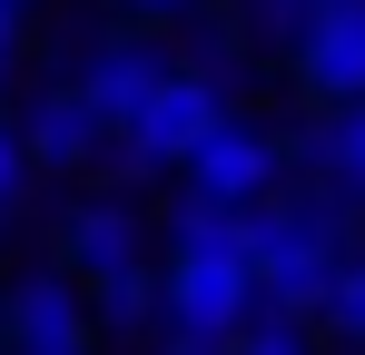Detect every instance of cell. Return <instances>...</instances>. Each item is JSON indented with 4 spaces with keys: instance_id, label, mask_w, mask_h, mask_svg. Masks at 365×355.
<instances>
[{
    "instance_id": "19",
    "label": "cell",
    "mask_w": 365,
    "mask_h": 355,
    "mask_svg": "<svg viewBox=\"0 0 365 355\" xmlns=\"http://www.w3.org/2000/svg\"><path fill=\"white\" fill-rule=\"evenodd\" d=\"M0 69H10V59H0Z\"/></svg>"
},
{
    "instance_id": "7",
    "label": "cell",
    "mask_w": 365,
    "mask_h": 355,
    "mask_svg": "<svg viewBox=\"0 0 365 355\" xmlns=\"http://www.w3.org/2000/svg\"><path fill=\"white\" fill-rule=\"evenodd\" d=\"M20 138H30V158H40V168H89V158H99V138H109V118L89 109V89L69 79V89H40V99H30Z\"/></svg>"
},
{
    "instance_id": "4",
    "label": "cell",
    "mask_w": 365,
    "mask_h": 355,
    "mask_svg": "<svg viewBox=\"0 0 365 355\" xmlns=\"http://www.w3.org/2000/svg\"><path fill=\"white\" fill-rule=\"evenodd\" d=\"M287 59H297V89L316 99V109L365 99V0H316L306 30L287 40Z\"/></svg>"
},
{
    "instance_id": "12",
    "label": "cell",
    "mask_w": 365,
    "mask_h": 355,
    "mask_svg": "<svg viewBox=\"0 0 365 355\" xmlns=\"http://www.w3.org/2000/svg\"><path fill=\"white\" fill-rule=\"evenodd\" d=\"M316 326L326 316H306V306H277V296H257L237 316V355H297V346H316Z\"/></svg>"
},
{
    "instance_id": "9",
    "label": "cell",
    "mask_w": 365,
    "mask_h": 355,
    "mask_svg": "<svg viewBox=\"0 0 365 355\" xmlns=\"http://www.w3.org/2000/svg\"><path fill=\"white\" fill-rule=\"evenodd\" d=\"M158 79H168V59L148 50V40H109V50H99L89 69H79V89H89V109L109 118V138H119L128 118L148 109V89H158Z\"/></svg>"
},
{
    "instance_id": "1",
    "label": "cell",
    "mask_w": 365,
    "mask_h": 355,
    "mask_svg": "<svg viewBox=\"0 0 365 355\" xmlns=\"http://www.w3.org/2000/svg\"><path fill=\"white\" fill-rule=\"evenodd\" d=\"M346 217L356 207H336V197H257V287L277 296V306H306V316H326V296L346 277Z\"/></svg>"
},
{
    "instance_id": "8",
    "label": "cell",
    "mask_w": 365,
    "mask_h": 355,
    "mask_svg": "<svg viewBox=\"0 0 365 355\" xmlns=\"http://www.w3.org/2000/svg\"><path fill=\"white\" fill-rule=\"evenodd\" d=\"M60 267L89 287V277H119V267H138V207H119V197H89V207H69L60 217Z\"/></svg>"
},
{
    "instance_id": "3",
    "label": "cell",
    "mask_w": 365,
    "mask_h": 355,
    "mask_svg": "<svg viewBox=\"0 0 365 355\" xmlns=\"http://www.w3.org/2000/svg\"><path fill=\"white\" fill-rule=\"evenodd\" d=\"M217 118H227L217 79H207V69H168V79L148 89V109L119 128V158L128 168H187V148H197Z\"/></svg>"
},
{
    "instance_id": "10",
    "label": "cell",
    "mask_w": 365,
    "mask_h": 355,
    "mask_svg": "<svg viewBox=\"0 0 365 355\" xmlns=\"http://www.w3.org/2000/svg\"><path fill=\"white\" fill-rule=\"evenodd\" d=\"M89 316H99V336H158V316H168V277H148V267L89 277Z\"/></svg>"
},
{
    "instance_id": "11",
    "label": "cell",
    "mask_w": 365,
    "mask_h": 355,
    "mask_svg": "<svg viewBox=\"0 0 365 355\" xmlns=\"http://www.w3.org/2000/svg\"><path fill=\"white\" fill-rule=\"evenodd\" d=\"M316 168L336 178V197L365 207V99H336V109H326V128H316Z\"/></svg>"
},
{
    "instance_id": "16",
    "label": "cell",
    "mask_w": 365,
    "mask_h": 355,
    "mask_svg": "<svg viewBox=\"0 0 365 355\" xmlns=\"http://www.w3.org/2000/svg\"><path fill=\"white\" fill-rule=\"evenodd\" d=\"M10 30H20V0H0V59H10Z\"/></svg>"
},
{
    "instance_id": "13",
    "label": "cell",
    "mask_w": 365,
    "mask_h": 355,
    "mask_svg": "<svg viewBox=\"0 0 365 355\" xmlns=\"http://www.w3.org/2000/svg\"><path fill=\"white\" fill-rule=\"evenodd\" d=\"M326 326H336L346 346H365V257H346V277H336V296H326Z\"/></svg>"
},
{
    "instance_id": "17",
    "label": "cell",
    "mask_w": 365,
    "mask_h": 355,
    "mask_svg": "<svg viewBox=\"0 0 365 355\" xmlns=\"http://www.w3.org/2000/svg\"><path fill=\"white\" fill-rule=\"evenodd\" d=\"M0 346H10V306H0Z\"/></svg>"
},
{
    "instance_id": "14",
    "label": "cell",
    "mask_w": 365,
    "mask_h": 355,
    "mask_svg": "<svg viewBox=\"0 0 365 355\" xmlns=\"http://www.w3.org/2000/svg\"><path fill=\"white\" fill-rule=\"evenodd\" d=\"M30 168H40V158H30V138H20V128L0 118V217L20 207V187H30Z\"/></svg>"
},
{
    "instance_id": "18",
    "label": "cell",
    "mask_w": 365,
    "mask_h": 355,
    "mask_svg": "<svg viewBox=\"0 0 365 355\" xmlns=\"http://www.w3.org/2000/svg\"><path fill=\"white\" fill-rule=\"evenodd\" d=\"M297 10H316V0H297Z\"/></svg>"
},
{
    "instance_id": "5",
    "label": "cell",
    "mask_w": 365,
    "mask_h": 355,
    "mask_svg": "<svg viewBox=\"0 0 365 355\" xmlns=\"http://www.w3.org/2000/svg\"><path fill=\"white\" fill-rule=\"evenodd\" d=\"M277 168H287V148L257 128V118H217L197 148H187V187L197 197H227V207H257V197H277Z\"/></svg>"
},
{
    "instance_id": "2",
    "label": "cell",
    "mask_w": 365,
    "mask_h": 355,
    "mask_svg": "<svg viewBox=\"0 0 365 355\" xmlns=\"http://www.w3.org/2000/svg\"><path fill=\"white\" fill-rule=\"evenodd\" d=\"M168 316H158V336L178 355H217L237 346V316L257 306V247H168Z\"/></svg>"
},
{
    "instance_id": "6",
    "label": "cell",
    "mask_w": 365,
    "mask_h": 355,
    "mask_svg": "<svg viewBox=\"0 0 365 355\" xmlns=\"http://www.w3.org/2000/svg\"><path fill=\"white\" fill-rule=\"evenodd\" d=\"M89 336H99V316L79 306L69 267H40V277L10 287V346H30V355H79Z\"/></svg>"
},
{
    "instance_id": "15",
    "label": "cell",
    "mask_w": 365,
    "mask_h": 355,
    "mask_svg": "<svg viewBox=\"0 0 365 355\" xmlns=\"http://www.w3.org/2000/svg\"><path fill=\"white\" fill-rule=\"evenodd\" d=\"M128 10H148V20H187L197 0H128Z\"/></svg>"
}]
</instances>
